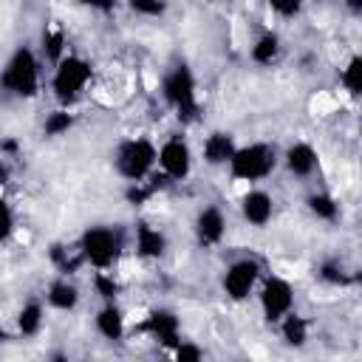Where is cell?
Masks as SVG:
<instances>
[{
	"label": "cell",
	"mask_w": 362,
	"mask_h": 362,
	"mask_svg": "<svg viewBox=\"0 0 362 362\" xmlns=\"http://www.w3.org/2000/svg\"><path fill=\"white\" fill-rule=\"evenodd\" d=\"M229 167H232V175L240 178V181H255V178H263L272 173L274 167V153L263 144H249V147H240L232 153L229 158Z\"/></svg>",
	"instance_id": "obj_1"
},
{
	"label": "cell",
	"mask_w": 362,
	"mask_h": 362,
	"mask_svg": "<svg viewBox=\"0 0 362 362\" xmlns=\"http://www.w3.org/2000/svg\"><path fill=\"white\" fill-rule=\"evenodd\" d=\"M3 88H8L17 96H31L37 90V62L28 48H20L8 59L6 71H3Z\"/></svg>",
	"instance_id": "obj_2"
},
{
	"label": "cell",
	"mask_w": 362,
	"mask_h": 362,
	"mask_svg": "<svg viewBox=\"0 0 362 362\" xmlns=\"http://www.w3.org/2000/svg\"><path fill=\"white\" fill-rule=\"evenodd\" d=\"M90 79V65L79 57H65L59 59L57 65V74H54V90L59 99L71 102L74 96H79V90L85 88V82Z\"/></svg>",
	"instance_id": "obj_3"
},
{
	"label": "cell",
	"mask_w": 362,
	"mask_h": 362,
	"mask_svg": "<svg viewBox=\"0 0 362 362\" xmlns=\"http://www.w3.org/2000/svg\"><path fill=\"white\" fill-rule=\"evenodd\" d=\"M153 161H156V150H153V144L144 141V139H133V141H127V144L119 150V173H122L124 178L136 181V184L150 173Z\"/></svg>",
	"instance_id": "obj_4"
},
{
	"label": "cell",
	"mask_w": 362,
	"mask_h": 362,
	"mask_svg": "<svg viewBox=\"0 0 362 362\" xmlns=\"http://www.w3.org/2000/svg\"><path fill=\"white\" fill-rule=\"evenodd\" d=\"M82 252H85V257H88L93 266L105 269V266H110V263L116 260V255H119V238H116L113 229H107V226H93V229H88V232L82 235Z\"/></svg>",
	"instance_id": "obj_5"
},
{
	"label": "cell",
	"mask_w": 362,
	"mask_h": 362,
	"mask_svg": "<svg viewBox=\"0 0 362 362\" xmlns=\"http://www.w3.org/2000/svg\"><path fill=\"white\" fill-rule=\"evenodd\" d=\"M164 96H167L170 105L178 107L181 116H192L195 113V82H192V74L187 68H175L164 79Z\"/></svg>",
	"instance_id": "obj_6"
},
{
	"label": "cell",
	"mask_w": 362,
	"mask_h": 362,
	"mask_svg": "<svg viewBox=\"0 0 362 362\" xmlns=\"http://www.w3.org/2000/svg\"><path fill=\"white\" fill-rule=\"evenodd\" d=\"M260 303H263V314H266V320L274 322V320H283V317L291 311L294 291H291V286H288L286 280L272 277V280H266V286H263Z\"/></svg>",
	"instance_id": "obj_7"
},
{
	"label": "cell",
	"mask_w": 362,
	"mask_h": 362,
	"mask_svg": "<svg viewBox=\"0 0 362 362\" xmlns=\"http://www.w3.org/2000/svg\"><path fill=\"white\" fill-rule=\"evenodd\" d=\"M257 263L255 260H238V263H232L229 266V272H226V277H223V288H226V294L232 297V300H246L249 297V291H252V286H255V280H257Z\"/></svg>",
	"instance_id": "obj_8"
},
{
	"label": "cell",
	"mask_w": 362,
	"mask_h": 362,
	"mask_svg": "<svg viewBox=\"0 0 362 362\" xmlns=\"http://www.w3.org/2000/svg\"><path fill=\"white\" fill-rule=\"evenodd\" d=\"M158 164L170 178H184L189 173V147L181 139H170L161 150H158Z\"/></svg>",
	"instance_id": "obj_9"
},
{
	"label": "cell",
	"mask_w": 362,
	"mask_h": 362,
	"mask_svg": "<svg viewBox=\"0 0 362 362\" xmlns=\"http://www.w3.org/2000/svg\"><path fill=\"white\" fill-rule=\"evenodd\" d=\"M240 209H243V218H246L249 223L263 226V223H269V218H272V198H269L266 192H260V189H252V192L243 195Z\"/></svg>",
	"instance_id": "obj_10"
},
{
	"label": "cell",
	"mask_w": 362,
	"mask_h": 362,
	"mask_svg": "<svg viewBox=\"0 0 362 362\" xmlns=\"http://www.w3.org/2000/svg\"><path fill=\"white\" fill-rule=\"evenodd\" d=\"M286 167H288L294 175H308V173H314V167H317V153H314V147L305 144V141L291 144L288 153H286Z\"/></svg>",
	"instance_id": "obj_11"
},
{
	"label": "cell",
	"mask_w": 362,
	"mask_h": 362,
	"mask_svg": "<svg viewBox=\"0 0 362 362\" xmlns=\"http://www.w3.org/2000/svg\"><path fill=\"white\" fill-rule=\"evenodd\" d=\"M147 328L164 342V345H178V320L170 311H153L147 320Z\"/></svg>",
	"instance_id": "obj_12"
},
{
	"label": "cell",
	"mask_w": 362,
	"mask_h": 362,
	"mask_svg": "<svg viewBox=\"0 0 362 362\" xmlns=\"http://www.w3.org/2000/svg\"><path fill=\"white\" fill-rule=\"evenodd\" d=\"M223 215H221V209H215V206H209V209H204L201 215H198V238L204 240V243H218L221 238H223Z\"/></svg>",
	"instance_id": "obj_13"
},
{
	"label": "cell",
	"mask_w": 362,
	"mask_h": 362,
	"mask_svg": "<svg viewBox=\"0 0 362 362\" xmlns=\"http://www.w3.org/2000/svg\"><path fill=\"white\" fill-rule=\"evenodd\" d=\"M232 153H235V144L223 133H212L206 139V144H204V156H206L209 164H226L232 158Z\"/></svg>",
	"instance_id": "obj_14"
},
{
	"label": "cell",
	"mask_w": 362,
	"mask_h": 362,
	"mask_svg": "<svg viewBox=\"0 0 362 362\" xmlns=\"http://www.w3.org/2000/svg\"><path fill=\"white\" fill-rule=\"evenodd\" d=\"M96 328H99V334L105 339H119L124 334V317H122V311L116 305L102 308L99 317H96Z\"/></svg>",
	"instance_id": "obj_15"
},
{
	"label": "cell",
	"mask_w": 362,
	"mask_h": 362,
	"mask_svg": "<svg viewBox=\"0 0 362 362\" xmlns=\"http://www.w3.org/2000/svg\"><path fill=\"white\" fill-rule=\"evenodd\" d=\"M164 246L167 243H164V235L158 229H153L147 223L139 226V255L141 257H158L164 252Z\"/></svg>",
	"instance_id": "obj_16"
},
{
	"label": "cell",
	"mask_w": 362,
	"mask_h": 362,
	"mask_svg": "<svg viewBox=\"0 0 362 362\" xmlns=\"http://www.w3.org/2000/svg\"><path fill=\"white\" fill-rule=\"evenodd\" d=\"M305 337H308V325H305V320L288 311V314L283 317V339H286L288 345H303Z\"/></svg>",
	"instance_id": "obj_17"
},
{
	"label": "cell",
	"mask_w": 362,
	"mask_h": 362,
	"mask_svg": "<svg viewBox=\"0 0 362 362\" xmlns=\"http://www.w3.org/2000/svg\"><path fill=\"white\" fill-rule=\"evenodd\" d=\"M76 300H79V294H76V288H74L71 283H54L51 291H48V303H51L54 308H62V311L74 308Z\"/></svg>",
	"instance_id": "obj_18"
},
{
	"label": "cell",
	"mask_w": 362,
	"mask_h": 362,
	"mask_svg": "<svg viewBox=\"0 0 362 362\" xmlns=\"http://www.w3.org/2000/svg\"><path fill=\"white\" fill-rule=\"evenodd\" d=\"M40 325H42V308H40L37 303L23 305V311H20V317H17V328H20V334L31 337V334L40 331Z\"/></svg>",
	"instance_id": "obj_19"
},
{
	"label": "cell",
	"mask_w": 362,
	"mask_h": 362,
	"mask_svg": "<svg viewBox=\"0 0 362 362\" xmlns=\"http://www.w3.org/2000/svg\"><path fill=\"white\" fill-rule=\"evenodd\" d=\"M342 85H345V90H348L351 96H356V93L362 90V59H359V57H351V62L345 65V71H342Z\"/></svg>",
	"instance_id": "obj_20"
},
{
	"label": "cell",
	"mask_w": 362,
	"mask_h": 362,
	"mask_svg": "<svg viewBox=\"0 0 362 362\" xmlns=\"http://www.w3.org/2000/svg\"><path fill=\"white\" fill-rule=\"evenodd\" d=\"M277 57V37L274 34H266L257 40V45L252 48V59L255 62H272Z\"/></svg>",
	"instance_id": "obj_21"
},
{
	"label": "cell",
	"mask_w": 362,
	"mask_h": 362,
	"mask_svg": "<svg viewBox=\"0 0 362 362\" xmlns=\"http://www.w3.org/2000/svg\"><path fill=\"white\" fill-rule=\"evenodd\" d=\"M71 113H65V110H54L48 119H45V133L48 136H59V133H65L68 127H71Z\"/></svg>",
	"instance_id": "obj_22"
},
{
	"label": "cell",
	"mask_w": 362,
	"mask_h": 362,
	"mask_svg": "<svg viewBox=\"0 0 362 362\" xmlns=\"http://www.w3.org/2000/svg\"><path fill=\"white\" fill-rule=\"evenodd\" d=\"M308 206H311V212H317L320 218H334V215H337V204H334V198H328V195H311V198H308Z\"/></svg>",
	"instance_id": "obj_23"
},
{
	"label": "cell",
	"mask_w": 362,
	"mask_h": 362,
	"mask_svg": "<svg viewBox=\"0 0 362 362\" xmlns=\"http://www.w3.org/2000/svg\"><path fill=\"white\" fill-rule=\"evenodd\" d=\"M130 8L139 11V14H150V17H156V14L164 11V3H161V0H130Z\"/></svg>",
	"instance_id": "obj_24"
},
{
	"label": "cell",
	"mask_w": 362,
	"mask_h": 362,
	"mask_svg": "<svg viewBox=\"0 0 362 362\" xmlns=\"http://www.w3.org/2000/svg\"><path fill=\"white\" fill-rule=\"evenodd\" d=\"M11 226H14V218H11V209L0 201V240H6L11 235Z\"/></svg>",
	"instance_id": "obj_25"
},
{
	"label": "cell",
	"mask_w": 362,
	"mask_h": 362,
	"mask_svg": "<svg viewBox=\"0 0 362 362\" xmlns=\"http://www.w3.org/2000/svg\"><path fill=\"white\" fill-rule=\"evenodd\" d=\"M175 359H181V362H195V359H201V351H198L195 345L181 342V345H175Z\"/></svg>",
	"instance_id": "obj_26"
},
{
	"label": "cell",
	"mask_w": 362,
	"mask_h": 362,
	"mask_svg": "<svg viewBox=\"0 0 362 362\" xmlns=\"http://www.w3.org/2000/svg\"><path fill=\"white\" fill-rule=\"evenodd\" d=\"M96 288H99V294L102 297H116V283H113V277H107V274H96Z\"/></svg>",
	"instance_id": "obj_27"
},
{
	"label": "cell",
	"mask_w": 362,
	"mask_h": 362,
	"mask_svg": "<svg viewBox=\"0 0 362 362\" xmlns=\"http://www.w3.org/2000/svg\"><path fill=\"white\" fill-rule=\"evenodd\" d=\"M59 51H62V34L57 31V34L45 37V54H48L51 59H57V57H59Z\"/></svg>",
	"instance_id": "obj_28"
},
{
	"label": "cell",
	"mask_w": 362,
	"mask_h": 362,
	"mask_svg": "<svg viewBox=\"0 0 362 362\" xmlns=\"http://www.w3.org/2000/svg\"><path fill=\"white\" fill-rule=\"evenodd\" d=\"M280 14H294L300 8V0H269Z\"/></svg>",
	"instance_id": "obj_29"
},
{
	"label": "cell",
	"mask_w": 362,
	"mask_h": 362,
	"mask_svg": "<svg viewBox=\"0 0 362 362\" xmlns=\"http://www.w3.org/2000/svg\"><path fill=\"white\" fill-rule=\"evenodd\" d=\"M322 277H325L328 283H345V274H342L337 266H325V269H322Z\"/></svg>",
	"instance_id": "obj_30"
},
{
	"label": "cell",
	"mask_w": 362,
	"mask_h": 362,
	"mask_svg": "<svg viewBox=\"0 0 362 362\" xmlns=\"http://www.w3.org/2000/svg\"><path fill=\"white\" fill-rule=\"evenodd\" d=\"M150 192H153V187H150V189H141V187H133V189L127 192V198H130V201H136V204H141V201H144V198H147Z\"/></svg>",
	"instance_id": "obj_31"
},
{
	"label": "cell",
	"mask_w": 362,
	"mask_h": 362,
	"mask_svg": "<svg viewBox=\"0 0 362 362\" xmlns=\"http://www.w3.org/2000/svg\"><path fill=\"white\" fill-rule=\"evenodd\" d=\"M85 3H90V6H96V8H110L116 0H85Z\"/></svg>",
	"instance_id": "obj_32"
},
{
	"label": "cell",
	"mask_w": 362,
	"mask_h": 362,
	"mask_svg": "<svg viewBox=\"0 0 362 362\" xmlns=\"http://www.w3.org/2000/svg\"><path fill=\"white\" fill-rule=\"evenodd\" d=\"M348 6H351V8L356 11V8H359V0H348Z\"/></svg>",
	"instance_id": "obj_33"
},
{
	"label": "cell",
	"mask_w": 362,
	"mask_h": 362,
	"mask_svg": "<svg viewBox=\"0 0 362 362\" xmlns=\"http://www.w3.org/2000/svg\"><path fill=\"white\" fill-rule=\"evenodd\" d=\"M3 339H6V331H3V328H0V342H3Z\"/></svg>",
	"instance_id": "obj_34"
},
{
	"label": "cell",
	"mask_w": 362,
	"mask_h": 362,
	"mask_svg": "<svg viewBox=\"0 0 362 362\" xmlns=\"http://www.w3.org/2000/svg\"><path fill=\"white\" fill-rule=\"evenodd\" d=\"M0 181H3V170H0Z\"/></svg>",
	"instance_id": "obj_35"
}]
</instances>
